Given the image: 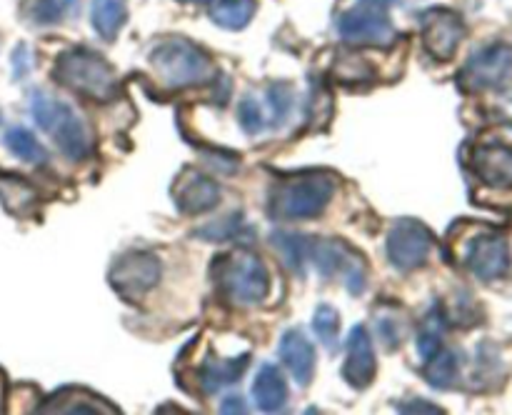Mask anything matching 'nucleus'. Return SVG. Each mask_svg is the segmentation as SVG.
<instances>
[{
    "label": "nucleus",
    "instance_id": "f257e3e1",
    "mask_svg": "<svg viewBox=\"0 0 512 415\" xmlns=\"http://www.w3.org/2000/svg\"><path fill=\"white\" fill-rule=\"evenodd\" d=\"M213 283L235 308H253L270 295V273L255 250L233 248L213 260Z\"/></svg>",
    "mask_w": 512,
    "mask_h": 415
},
{
    "label": "nucleus",
    "instance_id": "f03ea898",
    "mask_svg": "<svg viewBox=\"0 0 512 415\" xmlns=\"http://www.w3.org/2000/svg\"><path fill=\"white\" fill-rule=\"evenodd\" d=\"M338 178L328 170H305L278 180L270 190V215L278 220L318 218L333 200Z\"/></svg>",
    "mask_w": 512,
    "mask_h": 415
},
{
    "label": "nucleus",
    "instance_id": "7ed1b4c3",
    "mask_svg": "<svg viewBox=\"0 0 512 415\" xmlns=\"http://www.w3.org/2000/svg\"><path fill=\"white\" fill-rule=\"evenodd\" d=\"M150 63H153L163 85L175 90L208 85L218 78L213 55L185 38L160 40L150 53Z\"/></svg>",
    "mask_w": 512,
    "mask_h": 415
},
{
    "label": "nucleus",
    "instance_id": "20e7f679",
    "mask_svg": "<svg viewBox=\"0 0 512 415\" xmlns=\"http://www.w3.org/2000/svg\"><path fill=\"white\" fill-rule=\"evenodd\" d=\"M55 83L98 103H110L118 95V78L100 53L88 48H68L58 55L53 70Z\"/></svg>",
    "mask_w": 512,
    "mask_h": 415
},
{
    "label": "nucleus",
    "instance_id": "39448f33",
    "mask_svg": "<svg viewBox=\"0 0 512 415\" xmlns=\"http://www.w3.org/2000/svg\"><path fill=\"white\" fill-rule=\"evenodd\" d=\"M30 115L55 140V145H58L65 158H88L90 150H93V138H90L88 125L83 123V118L70 105L35 90V93H30Z\"/></svg>",
    "mask_w": 512,
    "mask_h": 415
},
{
    "label": "nucleus",
    "instance_id": "423d86ee",
    "mask_svg": "<svg viewBox=\"0 0 512 415\" xmlns=\"http://www.w3.org/2000/svg\"><path fill=\"white\" fill-rule=\"evenodd\" d=\"M390 0H360L355 8L345 10L338 18V33L350 45H373V48H390L398 40L388 15Z\"/></svg>",
    "mask_w": 512,
    "mask_h": 415
},
{
    "label": "nucleus",
    "instance_id": "0eeeda50",
    "mask_svg": "<svg viewBox=\"0 0 512 415\" xmlns=\"http://www.w3.org/2000/svg\"><path fill=\"white\" fill-rule=\"evenodd\" d=\"M305 263H313L315 270L325 278H335V275L343 278L353 295L365 290V280H368L365 258L358 250L348 248L343 240L305 238Z\"/></svg>",
    "mask_w": 512,
    "mask_h": 415
},
{
    "label": "nucleus",
    "instance_id": "6e6552de",
    "mask_svg": "<svg viewBox=\"0 0 512 415\" xmlns=\"http://www.w3.org/2000/svg\"><path fill=\"white\" fill-rule=\"evenodd\" d=\"M460 85L470 93L483 90H503L512 80V48L505 43H493L470 55L458 75Z\"/></svg>",
    "mask_w": 512,
    "mask_h": 415
},
{
    "label": "nucleus",
    "instance_id": "1a4fd4ad",
    "mask_svg": "<svg viewBox=\"0 0 512 415\" xmlns=\"http://www.w3.org/2000/svg\"><path fill=\"white\" fill-rule=\"evenodd\" d=\"M163 265L148 250H130L120 255L110 270V285L125 300H140L160 283Z\"/></svg>",
    "mask_w": 512,
    "mask_h": 415
},
{
    "label": "nucleus",
    "instance_id": "9d476101",
    "mask_svg": "<svg viewBox=\"0 0 512 415\" xmlns=\"http://www.w3.org/2000/svg\"><path fill=\"white\" fill-rule=\"evenodd\" d=\"M435 245V235L420 220L403 218L388 233V258L400 273L423 268Z\"/></svg>",
    "mask_w": 512,
    "mask_h": 415
},
{
    "label": "nucleus",
    "instance_id": "9b49d317",
    "mask_svg": "<svg viewBox=\"0 0 512 415\" xmlns=\"http://www.w3.org/2000/svg\"><path fill=\"white\" fill-rule=\"evenodd\" d=\"M420 25H423L425 50L440 63L453 60L465 40L463 18L450 8H428L420 15Z\"/></svg>",
    "mask_w": 512,
    "mask_h": 415
},
{
    "label": "nucleus",
    "instance_id": "f8f14e48",
    "mask_svg": "<svg viewBox=\"0 0 512 415\" xmlns=\"http://www.w3.org/2000/svg\"><path fill=\"white\" fill-rule=\"evenodd\" d=\"M465 265H468V270L475 278L485 280V283L500 280L510 270L508 240L500 233H495V230L478 233L468 243V250H465Z\"/></svg>",
    "mask_w": 512,
    "mask_h": 415
},
{
    "label": "nucleus",
    "instance_id": "ddd939ff",
    "mask_svg": "<svg viewBox=\"0 0 512 415\" xmlns=\"http://www.w3.org/2000/svg\"><path fill=\"white\" fill-rule=\"evenodd\" d=\"M470 170L480 183L495 190L512 188V143L483 140L470 150Z\"/></svg>",
    "mask_w": 512,
    "mask_h": 415
},
{
    "label": "nucleus",
    "instance_id": "4468645a",
    "mask_svg": "<svg viewBox=\"0 0 512 415\" xmlns=\"http://www.w3.org/2000/svg\"><path fill=\"white\" fill-rule=\"evenodd\" d=\"M173 200L180 213L200 215L220 203V188L213 178L195 168H183L173 183Z\"/></svg>",
    "mask_w": 512,
    "mask_h": 415
},
{
    "label": "nucleus",
    "instance_id": "2eb2a0df",
    "mask_svg": "<svg viewBox=\"0 0 512 415\" xmlns=\"http://www.w3.org/2000/svg\"><path fill=\"white\" fill-rule=\"evenodd\" d=\"M375 350L373 340L365 325H355L348 335V360H345L343 375L353 388H368L375 378Z\"/></svg>",
    "mask_w": 512,
    "mask_h": 415
},
{
    "label": "nucleus",
    "instance_id": "dca6fc26",
    "mask_svg": "<svg viewBox=\"0 0 512 415\" xmlns=\"http://www.w3.org/2000/svg\"><path fill=\"white\" fill-rule=\"evenodd\" d=\"M280 360L298 385H308L315 373V348L300 330H285L280 338Z\"/></svg>",
    "mask_w": 512,
    "mask_h": 415
},
{
    "label": "nucleus",
    "instance_id": "f3484780",
    "mask_svg": "<svg viewBox=\"0 0 512 415\" xmlns=\"http://www.w3.org/2000/svg\"><path fill=\"white\" fill-rule=\"evenodd\" d=\"M38 410L40 413H115L113 405L105 403L103 398H98V395H93L85 388L58 390V393L50 395V398L45 400L43 408Z\"/></svg>",
    "mask_w": 512,
    "mask_h": 415
},
{
    "label": "nucleus",
    "instance_id": "a211bd4d",
    "mask_svg": "<svg viewBox=\"0 0 512 415\" xmlns=\"http://www.w3.org/2000/svg\"><path fill=\"white\" fill-rule=\"evenodd\" d=\"M253 398L258 408L265 410V413H275V410L285 408V403H288V385H285L283 373L275 365L265 363L258 370L253 383Z\"/></svg>",
    "mask_w": 512,
    "mask_h": 415
},
{
    "label": "nucleus",
    "instance_id": "6ab92c4d",
    "mask_svg": "<svg viewBox=\"0 0 512 415\" xmlns=\"http://www.w3.org/2000/svg\"><path fill=\"white\" fill-rule=\"evenodd\" d=\"M248 363H250L248 353L238 355V358H220V355H208L203 363V368H200V385H203L208 393L225 388V385L240 380V375L245 373Z\"/></svg>",
    "mask_w": 512,
    "mask_h": 415
},
{
    "label": "nucleus",
    "instance_id": "aec40b11",
    "mask_svg": "<svg viewBox=\"0 0 512 415\" xmlns=\"http://www.w3.org/2000/svg\"><path fill=\"white\" fill-rule=\"evenodd\" d=\"M90 23L103 40H115L128 23V3L125 0H93Z\"/></svg>",
    "mask_w": 512,
    "mask_h": 415
},
{
    "label": "nucleus",
    "instance_id": "412c9836",
    "mask_svg": "<svg viewBox=\"0 0 512 415\" xmlns=\"http://www.w3.org/2000/svg\"><path fill=\"white\" fill-rule=\"evenodd\" d=\"M258 0H218L210 8V18L225 30H243L253 20Z\"/></svg>",
    "mask_w": 512,
    "mask_h": 415
},
{
    "label": "nucleus",
    "instance_id": "4be33fe9",
    "mask_svg": "<svg viewBox=\"0 0 512 415\" xmlns=\"http://www.w3.org/2000/svg\"><path fill=\"white\" fill-rule=\"evenodd\" d=\"M3 143L15 158L25 160V163L43 165L45 160H48V153H45L43 145H40L38 138H35L28 128H23V125H13V128L5 130Z\"/></svg>",
    "mask_w": 512,
    "mask_h": 415
},
{
    "label": "nucleus",
    "instance_id": "5701e85b",
    "mask_svg": "<svg viewBox=\"0 0 512 415\" xmlns=\"http://www.w3.org/2000/svg\"><path fill=\"white\" fill-rule=\"evenodd\" d=\"M20 15H23L25 23L35 25V28H48V25H55L63 18H68L70 13L63 5V0H23L20 3Z\"/></svg>",
    "mask_w": 512,
    "mask_h": 415
},
{
    "label": "nucleus",
    "instance_id": "b1692460",
    "mask_svg": "<svg viewBox=\"0 0 512 415\" xmlns=\"http://www.w3.org/2000/svg\"><path fill=\"white\" fill-rule=\"evenodd\" d=\"M425 378L433 388H453L455 380H458V355L453 350H443L440 348L438 353L433 355L430 360H425Z\"/></svg>",
    "mask_w": 512,
    "mask_h": 415
},
{
    "label": "nucleus",
    "instance_id": "393cba45",
    "mask_svg": "<svg viewBox=\"0 0 512 415\" xmlns=\"http://www.w3.org/2000/svg\"><path fill=\"white\" fill-rule=\"evenodd\" d=\"M375 325H378V335L388 350L398 348L405 338V330H408L405 313L400 308H393V305H383V308L378 310V315H375Z\"/></svg>",
    "mask_w": 512,
    "mask_h": 415
},
{
    "label": "nucleus",
    "instance_id": "a878e982",
    "mask_svg": "<svg viewBox=\"0 0 512 415\" xmlns=\"http://www.w3.org/2000/svg\"><path fill=\"white\" fill-rule=\"evenodd\" d=\"M333 78L343 85H360L370 83L375 78V70L370 68V63L365 58L355 53H343L338 55L333 65Z\"/></svg>",
    "mask_w": 512,
    "mask_h": 415
},
{
    "label": "nucleus",
    "instance_id": "bb28decb",
    "mask_svg": "<svg viewBox=\"0 0 512 415\" xmlns=\"http://www.w3.org/2000/svg\"><path fill=\"white\" fill-rule=\"evenodd\" d=\"M0 200H3V205L10 213H25V210H30V205L35 203V190L30 188L28 183H23L20 178L5 175V178L0 180Z\"/></svg>",
    "mask_w": 512,
    "mask_h": 415
},
{
    "label": "nucleus",
    "instance_id": "cd10ccee",
    "mask_svg": "<svg viewBox=\"0 0 512 415\" xmlns=\"http://www.w3.org/2000/svg\"><path fill=\"white\" fill-rule=\"evenodd\" d=\"M313 330L325 348L328 350L338 348V333H340L338 310L330 308L328 303L318 305V310H315V315H313Z\"/></svg>",
    "mask_w": 512,
    "mask_h": 415
},
{
    "label": "nucleus",
    "instance_id": "c85d7f7f",
    "mask_svg": "<svg viewBox=\"0 0 512 415\" xmlns=\"http://www.w3.org/2000/svg\"><path fill=\"white\" fill-rule=\"evenodd\" d=\"M243 230H245L243 213H230V215H225V218L215 220V223H208L205 228L195 230V235L203 240H218V243H223V240L238 238Z\"/></svg>",
    "mask_w": 512,
    "mask_h": 415
},
{
    "label": "nucleus",
    "instance_id": "c756f323",
    "mask_svg": "<svg viewBox=\"0 0 512 415\" xmlns=\"http://www.w3.org/2000/svg\"><path fill=\"white\" fill-rule=\"evenodd\" d=\"M265 98H268V105H270V123L280 125L285 118H288L290 110H293V103H295L293 90H290L285 83H275L270 85Z\"/></svg>",
    "mask_w": 512,
    "mask_h": 415
},
{
    "label": "nucleus",
    "instance_id": "7c9ffc66",
    "mask_svg": "<svg viewBox=\"0 0 512 415\" xmlns=\"http://www.w3.org/2000/svg\"><path fill=\"white\" fill-rule=\"evenodd\" d=\"M440 333H443V320L438 313H430L428 320L423 323L418 335V350L420 358L430 360L440 350Z\"/></svg>",
    "mask_w": 512,
    "mask_h": 415
},
{
    "label": "nucleus",
    "instance_id": "2f4dec72",
    "mask_svg": "<svg viewBox=\"0 0 512 415\" xmlns=\"http://www.w3.org/2000/svg\"><path fill=\"white\" fill-rule=\"evenodd\" d=\"M238 120L240 125H243L245 133H260V130L265 128V123H268V115H265V110L260 108L258 100L253 98H243L238 105Z\"/></svg>",
    "mask_w": 512,
    "mask_h": 415
},
{
    "label": "nucleus",
    "instance_id": "473e14b6",
    "mask_svg": "<svg viewBox=\"0 0 512 415\" xmlns=\"http://www.w3.org/2000/svg\"><path fill=\"white\" fill-rule=\"evenodd\" d=\"M28 70H30V53H28V48H25V45H20V48L13 53V73H15V78H23V75L28 73Z\"/></svg>",
    "mask_w": 512,
    "mask_h": 415
},
{
    "label": "nucleus",
    "instance_id": "72a5a7b5",
    "mask_svg": "<svg viewBox=\"0 0 512 415\" xmlns=\"http://www.w3.org/2000/svg\"><path fill=\"white\" fill-rule=\"evenodd\" d=\"M233 410H238V413H243V400L240 398H228L223 403V413H233Z\"/></svg>",
    "mask_w": 512,
    "mask_h": 415
},
{
    "label": "nucleus",
    "instance_id": "f704fd0d",
    "mask_svg": "<svg viewBox=\"0 0 512 415\" xmlns=\"http://www.w3.org/2000/svg\"><path fill=\"white\" fill-rule=\"evenodd\" d=\"M3 393H5V380H3V373H0V405H3Z\"/></svg>",
    "mask_w": 512,
    "mask_h": 415
},
{
    "label": "nucleus",
    "instance_id": "c9c22d12",
    "mask_svg": "<svg viewBox=\"0 0 512 415\" xmlns=\"http://www.w3.org/2000/svg\"><path fill=\"white\" fill-rule=\"evenodd\" d=\"M180 3H193V5H205V3H210V0H180Z\"/></svg>",
    "mask_w": 512,
    "mask_h": 415
},
{
    "label": "nucleus",
    "instance_id": "e433bc0d",
    "mask_svg": "<svg viewBox=\"0 0 512 415\" xmlns=\"http://www.w3.org/2000/svg\"><path fill=\"white\" fill-rule=\"evenodd\" d=\"M0 123H3V115H0Z\"/></svg>",
    "mask_w": 512,
    "mask_h": 415
}]
</instances>
